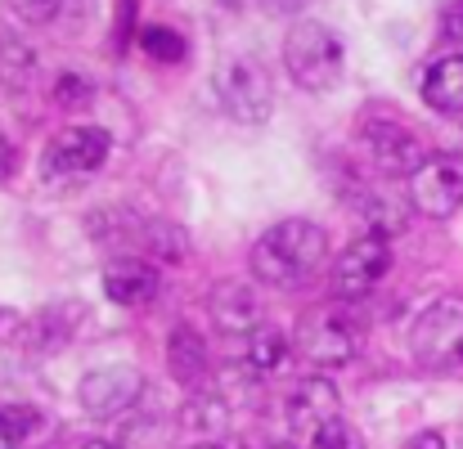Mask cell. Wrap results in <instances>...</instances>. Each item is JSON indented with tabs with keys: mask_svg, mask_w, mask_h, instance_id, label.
Wrapping results in <instances>:
<instances>
[{
	"mask_svg": "<svg viewBox=\"0 0 463 449\" xmlns=\"http://www.w3.org/2000/svg\"><path fill=\"white\" fill-rule=\"evenodd\" d=\"M243 360H248V369H252L257 378H270V373H279V369L293 360V341H288L279 328H257V332L243 341Z\"/></svg>",
	"mask_w": 463,
	"mask_h": 449,
	"instance_id": "cell-16",
	"label": "cell"
},
{
	"mask_svg": "<svg viewBox=\"0 0 463 449\" xmlns=\"http://www.w3.org/2000/svg\"><path fill=\"white\" fill-rule=\"evenodd\" d=\"M441 32H446V41H459L463 45V0L446 14V23H441Z\"/></svg>",
	"mask_w": 463,
	"mask_h": 449,
	"instance_id": "cell-23",
	"label": "cell"
},
{
	"mask_svg": "<svg viewBox=\"0 0 463 449\" xmlns=\"http://www.w3.org/2000/svg\"><path fill=\"white\" fill-rule=\"evenodd\" d=\"M194 418V427H207V432H216V427H225V405L221 400H194V409H189Z\"/></svg>",
	"mask_w": 463,
	"mask_h": 449,
	"instance_id": "cell-21",
	"label": "cell"
},
{
	"mask_svg": "<svg viewBox=\"0 0 463 449\" xmlns=\"http://www.w3.org/2000/svg\"><path fill=\"white\" fill-rule=\"evenodd\" d=\"M140 41H145V50H149L154 59H162V63H180V59H184V36H175L171 27H145Z\"/></svg>",
	"mask_w": 463,
	"mask_h": 449,
	"instance_id": "cell-18",
	"label": "cell"
},
{
	"mask_svg": "<svg viewBox=\"0 0 463 449\" xmlns=\"http://www.w3.org/2000/svg\"><path fill=\"white\" fill-rule=\"evenodd\" d=\"M207 310H212V323L225 332V337H252L257 328H266V305L257 297V284H243V279H230V284H216L207 293Z\"/></svg>",
	"mask_w": 463,
	"mask_h": 449,
	"instance_id": "cell-12",
	"label": "cell"
},
{
	"mask_svg": "<svg viewBox=\"0 0 463 449\" xmlns=\"http://www.w3.org/2000/svg\"><path fill=\"white\" fill-rule=\"evenodd\" d=\"M9 5H14L27 23H50V18L63 9V0H9Z\"/></svg>",
	"mask_w": 463,
	"mask_h": 449,
	"instance_id": "cell-22",
	"label": "cell"
},
{
	"mask_svg": "<svg viewBox=\"0 0 463 449\" xmlns=\"http://www.w3.org/2000/svg\"><path fill=\"white\" fill-rule=\"evenodd\" d=\"M54 95H59V104H63V108L90 104V81H86V77H72V72H68V77H63L59 86H54Z\"/></svg>",
	"mask_w": 463,
	"mask_h": 449,
	"instance_id": "cell-20",
	"label": "cell"
},
{
	"mask_svg": "<svg viewBox=\"0 0 463 449\" xmlns=\"http://www.w3.org/2000/svg\"><path fill=\"white\" fill-rule=\"evenodd\" d=\"M423 104L437 113H463V54H441L423 72Z\"/></svg>",
	"mask_w": 463,
	"mask_h": 449,
	"instance_id": "cell-15",
	"label": "cell"
},
{
	"mask_svg": "<svg viewBox=\"0 0 463 449\" xmlns=\"http://www.w3.org/2000/svg\"><path fill=\"white\" fill-rule=\"evenodd\" d=\"M360 153L378 175H392V180H410L432 157L423 149V140L401 122H364L360 126Z\"/></svg>",
	"mask_w": 463,
	"mask_h": 449,
	"instance_id": "cell-8",
	"label": "cell"
},
{
	"mask_svg": "<svg viewBox=\"0 0 463 449\" xmlns=\"http://www.w3.org/2000/svg\"><path fill=\"white\" fill-rule=\"evenodd\" d=\"M410 207L432 220H450L463 207V157L459 153H432L410 175Z\"/></svg>",
	"mask_w": 463,
	"mask_h": 449,
	"instance_id": "cell-7",
	"label": "cell"
},
{
	"mask_svg": "<svg viewBox=\"0 0 463 449\" xmlns=\"http://www.w3.org/2000/svg\"><path fill=\"white\" fill-rule=\"evenodd\" d=\"M392 275V243L378 234H360L342 248V257L328 270V293L342 301H355L373 293L383 279Z\"/></svg>",
	"mask_w": 463,
	"mask_h": 449,
	"instance_id": "cell-6",
	"label": "cell"
},
{
	"mask_svg": "<svg viewBox=\"0 0 463 449\" xmlns=\"http://www.w3.org/2000/svg\"><path fill=\"white\" fill-rule=\"evenodd\" d=\"M41 427V414L36 409H23V405H5L0 409V449H23V441Z\"/></svg>",
	"mask_w": 463,
	"mask_h": 449,
	"instance_id": "cell-17",
	"label": "cell"
},
{
	"mask_svg": "<svg viewBox=\"0 0 463 449\" xmlns=\"http://www.w3.org/2000/svg\"><path fill=\"white\" fill-rule=\"evenodd\" d=\"M14 171H18V149H14V145L0 136V180H9Z\"/></svg>",
	"mask_w": 463,
	"mask_h": 449,
	"instance_id": "cell-24",
	"label": "cell"
},
{
	"mask_svg": "<svg viewBox=\"0 0 463 449\" xmlns=\"http://www.w3.org/2000/svg\"><path fill=\"white\" fill-rule=\"evenodd\" d=\"M405 449H446V436H441V432H419Z\"/></svg>",
	"mask_w": 463,
	"mask_h": 449,
	"instance_id": "cell-25",
	"label": "cell"
},
{
	"mask_svg": "<svg viewBox=\"0 0 463 449\" xmlns=\"http://www.w3.org/2000/svg\"><path fill=\"white\" fill-rule=\"evenodd\" d=\"M284 414H288V432H293V445L302 441L310 445L324 427H333L337 418H342V396H337V387L328 382V378H307V382H298L293 387V396H288V405H284Z\"/></svg>",
	"mask_w": 463,
	"mask_h": 449,
	"instance_id": "cell-10",
	"label": "cell"
},
{
	"mask_svg": "<svg viewBox=\"0 0 463 449\" xmlns=\"http://www.w3.org/2000/svg\"><path fill=\"white\" fill-rule=\"evenodd\" d=\"M216 99L239 126H261L275 113V81L261 59L252 54H230L216 63Z\"/></svg>",
	"mask_w": 463,
	"mask_h": 449,
	"instance_id": "cell-3",
	"label": "cell"
},
{
	"mask_svg": "<svg viewBox=\"0 0 463 449\" xmlns=\"http://www.w3.org/2000/svg\"><path fill=\"white\" fill-rule=\"evenodd\" d=\"M410 351L428 373L463 369V297L428 301L410 328Z\"/></svg>",
	"mask_w": 463,
	"mask_h": 449,
	"instance_id": "cell-4",
	"label": "cell"
},
{
	"mask_svg": "<svg viewBox=\"0 0 463 449\" xmlns=\"http://www.w3.org/2000/svg\"><path fill=\"white\" fill-rule=\"evenodd\" d=\"M270 449H302V445H293V441H279V445H270Z\"/></svg>",
	"mask_w": 463,
	"mask_h": 449,
	"instance_id": "cell-27",
	"label": "cell"
},
{
	"mask_svg": "<svg viewBox=\"0 0 463 449\" xmlns=\"http://www.w3.org/2000/svg\"><path fill=\"white\" fill-rule=\"evenodd\" d=\"M189 449H221V445H212V441H203V445H189Z\"/></svg>",
	"mask_w": 463,
	"mask_h": 449,
	"instance_id": "cell-28",
	"label": "cell"
},
{
	"mask_svg": "<svg viewBox=\"0 0 463 449\" xmlns=\"http://www.w3.org/2000/svg\"><path fill=\"white\" fill-rule=\"evenodd\" d=\"M157 288H162V275H157L154 261H145V257H113L104 266V297L113 305H122V310L149 305L157 297Z\"/></svg>",
	"mask_w": 463,
	"mask_h": 449,
	"instance_id": "cell-13",
	"label": "cell"
},
{
	"mask_svg": "<svg viewBox=\"0 0 463 449\" xmlns=\"http://www.w3.org/2000/svg\"><path fill=\"white\" fill-rule=\"evenodd\" d=\"M324 257H328V234L315 220L293 216V220L270 225L257 239L248 266H252V279L266 284V288H302L324 266Z\"/></svg>",
	"mask_w": 463,
	"mask_h": 449,
	"instance_id": "cell-1",
	"label": "cell"
},
{
	"mask_svg": "<svg viewBox=\"0 0 463 449\" xmlns=\"http://www.w3.org/2000/svg\"><path fill=\"white\" fill-rule=\"evenodd\" d=\"M104 157H109V131L72 126V131H59L54 145L45 149V175L50 180H77V175L99 171Z\"/></svg>",
	"mask_w": 463,
	"mask_h": 449,
	"instance_id": "cell-11",
	"label": "cell"
},
{
	"mask_svg": "<svg viewBox=\"0 0 463 449\" xmlns=\"http://www.w3.org/2000/svg\"><path fill=\"white\" fill-rule=\"evenodd\" d=\"M284 68L288 77L310 90V95H324L328 86L342 81V68H346V50L337 41V32H328L324 23L315 18H302L288 27L284 36Z\"/></svg>",
	"mask_w": 463,
	"mask_h": 449,
	"instance_id": "cell-2",
	"label": "cell"
},
{
	"mask_svg": "<svg viewBox=\"0 0 463 449\" xmlns=\"http://www.w3.org/2000/svg\"><path fill=\"white\" fill-rule=\"evenodd\" d=\"M166 369H171V378L180 387H189V391L203 387V378L212 369V355H207V341H203L198 328H189V323L171 328V337H166Z\"/></svg>",
	"mask_w": 463,
	"mask_h": 449,
	"instance_id": "cell-14",
	"label": "cell"
},
{
	"mask_svg": "<svg viewBox=\"0 0 463 449\" xmlns=\"http://www.w3.org/2000/svg\"><path fill=\"white\" fill-rule=\"evenodd\" d=\"M81 449H122V445H113V441H86Z\"/></svg>",
	"mask_w": 463,
	"mask_h": 449,
	"instance_id": "cell-26",
	"label": "cell"
},
{
	"mask_svg": "<svg viewBox=\"0 0 463 449\" xmlns=\"http://www.w3.org/2000/svg\"><path fill=\"white\" fill-rule=\"evenodd\" d=\"M307 449H364V436H360L346 418H337V423H333V427H324Z\"/></svg>",
	"mask_w": 463,
	"mask_h": 449,
	"instance_id": "cell-19",
	"label": "cell"
},
{
	"mask_svg": "<svg viewBox=\"0 0 463 449\" xmlns=\"http://www.w3.org/2000/svg\"><path fill=\"white\" fill-rule=\"evenodd\" d=\"M145 396V373L131 369V364H104V369H90L77 387V400L90 418H118L127 409H136Z\"/></svg>",
	"mask_w": 463,
	"mask_h": 449,
	"instance_id": "cell-9",
	"label": "cell"
},
{
	"mask_svg": "<svg viewBox=\"0 0 463 449\" xmlns=\"http://www.w3.org/2000/svg\"><path fill=\"white\" fill-rule=\"evenodd\" d=\"M360 346H364V328L346 310H315L298 323V351L315 369H342L360 355Z\"/></svg>",
	"mask_w": 463,
	"mask_h": 449,
	"instance_id": "cell-5",
	"label": "cell"
}]
</instances>
